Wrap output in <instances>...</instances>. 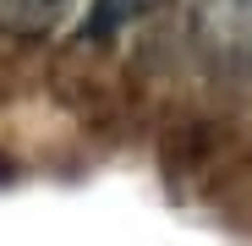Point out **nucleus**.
I'll return each mask as SVG.
<instances>
[{"label":"nucleus","instance_id":"f03ea898","mask_svg":"<svg viewBox=\"0 0 252 246\" xmlns=\"http://www.w3.org/2000/svg\"><path fill=\"white\" fill-rule=\"evenodd\" d=\"M71 0H0V33L11 38H44L66 22Z\"/></svg>","mask_w":252,"mask_h":246},{"label":"nucleus","instance_id":"7ed1b4c3","mask_svg":"<svg viewBox=\"0 0 252 246\" xmlns=\"http://www.w3.org/2000/svg\"><path fill=\"white\" fill-rule=\"evenodd\" d=\"M154 6H164V0H99V11H94V33H110L115 22L137 17V11H154Z\"/></svg>","mask_w":252,"mask_h":246},{"label":"nucleus","instance_id":"f257e3e1","mask_svg":"<svg viewBox=\"0 0 252 246\" xmlns=\"http://www.w3.org/2000/svg\"><path fill=\"white\" fill-rule=\"evenodd\" d=\"M187 44L220 77H252V0H192Z\"/></svg>","mask_w":252,"mask_h":246}]
</instances>
